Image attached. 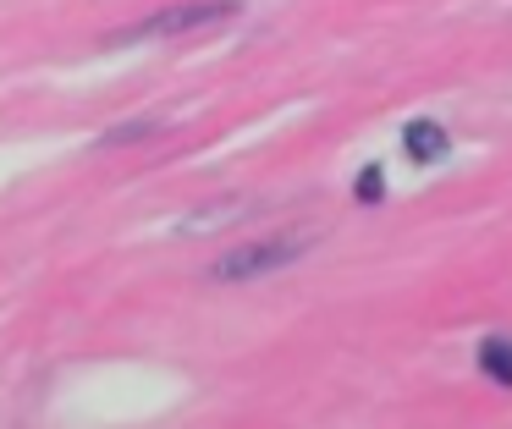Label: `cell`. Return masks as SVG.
Wrapping results in <instances>:
<instances>
[{
	"mask_svg": "<svg viewBox=\"0 0 512 429\" xmlns=\"http://www.w3.org/2000/svg\"><path fill=\"white\" fill-rule=\"evenodd\" d=\"M237 0H182V6H166L155 17L133 22V28H116L105 44H144V39H182V33H204V28H221V22L237 17Z\"/></svg>",
	"mask_w": 512,
	"mask_h": 429,
	"instance_id": "cell-1",
	"label": "cell"
},
{
	"mask_svg": "<svg viewBox=\"0 0 512 429\" xmlns=\"http://www.w3.org/2000/svg\"><path fill=\"white\" fill-rule=\"evenodd\" d=\"M309 248H314L309 237H259V242H243V248L221 253L210 264V275L215 281H254V275H276L287 264H298Z\"/></svg>",
	"mask_w": 512,
	"mask_h": 429,
	"instance_id": "cell-2",
	"label": "cell"
},
{
	"mask_svg": "<svg viewBox=\"0 0 512 429\" xmlns=\"http://www.w3.org/2000/svg\"><path fill=\"white\" fill-rule=\"evenodd\" d=\"M446 143H452V138H446L441 121H408V127H402V149H408V160L430 165V160H441V154H446Z\"/></svg>",
	"mask_w": 512,
	"mask_h": 429,
	"instance_id": "cell-3",
	"label": "cell"
},
{
	"mask_svg": "<svg viewBox=\"0 0 512 429\" xmlns=\"http://www.w3.org/2000/svg\"><path fill=\"white\" fill-rule=\"evenodd\" d=\"M479 363H485V374L490 380H501V385H512V341H501V336H490L485 347H479Z\"/></svg>",
	"mask_w": 512,
	"mask_h": 429,
	"instance_id": "cell-4",
	"label": "cell"
},
{
	"mask_svg": "<svg viewBox=\"0 0 512 429\" xmlns=\"http://www.w3.org/2000/svg\"><path fill=\"white\" fill-rule=\"evenodd\" d=\"M353 193H358V204H375V198L386 193V176H380V165H369V171H358Z\"/></svg>",
	"mask_w": 512,
	"mask_h": 429,
	"instance_id": "cell-5",
	"label": "cell"
},
{
	"mask_svg": "<svg viewBox=\"0 0 512 429\" xmlns=\"http://www.w3.org/2000/svg\"><path fill=\"white\" fill-rule=\"evenodd\" d=\"M149 132H160V121H127V127H111L100 143H133V138H149Z\"/></svg>",
	"mask_w": 512,
	"mask_h": 429,
	"instance_id": "cell-6",
	"label": "cell"
}]
</instances>
